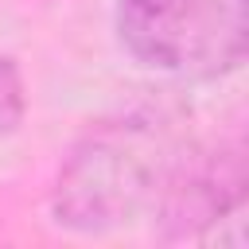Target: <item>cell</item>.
<instances>
[{"mask_svg":"<svg viewBox=\"0 0 249 249\" xmlns=\"http://www.w3.org/2000/svg\"><path fill=\"white\" fill-rule=\"evenodd\" d=\"M187 144L183 117L167 109H124L93 121L58 163L51 218L93 237L152 214Z\"/></svg>","mask_w":249,"mask_h":249,"instance_id":"1","label":"cell"},{"mask_svg":"<svg viewBox=\"0 0 249 249\" xmlns=\"http://www.w3.org/2000/svg\"><path fill=\"white\" fill-rule=\"evenodd\" d=\"M117 39L144 70L218 82L249 51V0H117Z\"/></svg>","mask_w":249,"mask_h":249,"instance_id":"2","label":"cell"},{"mask_svg":"<svg viewBox=\"0 0 249 249\" xmlns=\"http://www.w3.org/2000/svg\"><path fill=\"white\" fill-rule=\"evenodd\" d=\"M245 144L241 136H222L210 144L191 140L175 160L152 222L163 241H198L245 202Z\"/></svg>","mask_w":249,"mask_h":249,"instance_id":"3","label":"cell"},{"mask_svg":"<svg viewBox=\"0 0 249 249\" xmlns=\"http://www.w3.org/2000/svg\"><path fill=\"white\" fill-rule=\"evenodd\" d=\"M27 113V86H23V70L12 54H0V140L12 136L19 128Z\"/></svg>","mask_w":249,"mask_h":249,"instance_id":"4","label":"cell"}]
</instances>
